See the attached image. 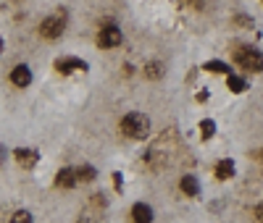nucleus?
Here are the masks:
<instances>
[{"instance_id":"obj_2","label":"nucleus","mask_w":263,"mask_h":223,"mask_svg":"<svg viewBox=\"0 0 263 223\" xmlns=\"http://www.w3.org/2000/svg\"><path fill=\"white\" fill-rule=\"evenodd\" d=\"M237 63L248 71H263V53L253 48H239L237 50Z\"/></svg>"},{"instance_id":"obj_21","label":"nucleus","mask_w":263,"mask_h":223,"mask_svg":"<svg viewBox=\"0 0 263 223\" xmlns=\"http://www.w3.org/2000/svg\"><path fill=\"white\" fill-rule=\"evenodd\" d=\"M79 223H90V220H84V218H82V220H79Z\"/></svg>"},{"instance_id":"obj_18","label":"nucleus","mask_w":263,"mask_h":223,"mask_svg":"<svg viewBox=\"0 0 263 223\" xmlns=\"http://www.w3.org/2000/svg\"><path fill=\"white\" fill-rule=\"evenodd\" d=\"M114 184H116V189H119V192L124 189V181H121V173H114Z\"/></svg>"},{"instance_id":"obj_9","label":"nucleus","mask_w":263,"mask_h":223,"mask_svg":"<svg viewBox=\"0 0 263 223\" xmlns=\"http://www.w3.org/2000/svg\"><path fill=\"white\" fill-rule=\"evenodd\" d=\"M132 218H135V223H153V210L145 202H137L132 208Z\"/></svg>"},{"instance_id":"obj_14","label":"nucleus","mask_w":263,"mask_h":223,"mask_svg":"<svg viewBox=\"0 0 263 223\" xmlns=\"http://www.w3.org/2000/svg\"><path fill=\"white\" fill-rule=\"evenodd\" d=\"M145 76L161 79V76H163V66H161V63H147V66H145Z\"/></svg>"},{"instance_id":"obj_4","label":"nucleus","mask_w":263,"mask_h":223,"mask_svg":"<svg viewBox=\"0 0 263 223\" xmlns=\"http://www.w3.org/2000/svg\"><path fill=\"white\" fill-rule=\"evenodd\" d=\"M98 45L100 48H116V45H121V32L116 27H103L98 34Z\"/></svg>"},{"instance_id":"obj_11","label":"nucleus","mask_w":263,"mask_h":223,"mask_svg":"<svg viewBox=\"0 0 263 223\" xmlns=\"http://www.w3.org/2000/svg\"><path fill=\"white\" fill-rule=\"evenodd\" d=\"M182 192L190 194V197H197V194H200V184H197L195 176H184V178H182Z\"/></svg>"},{"instance_id":"obj_15","label":"nucleus","mask_w":263,"mask_h":223,"mask_svg":"<svg viewBox=\"0 0 263 223\" xmlns=\"http://www.w3.org/2000/svg\"><path fill=\"white\" fill-rule=\"evenodd\" d=\"M200 131H203V139H211L216 134V124L211 118H205V121H200Z\"/></svg>"},{"instance_id":"obj_17","label":"nucleus","mask_w":263,"mask_h":223,"mask_svg":"<svg viewBox=\"0 0 263 223\" xmlns=\"http://www.w3.org/2000/svg\"><path fill=\"white\" fill-rule=\"evenodd\" d=\"M11 223H32V215H29L27 210H18V213H13Z\"/></svg>"},{"instance_id":"obj_19","label":"nucleus","mask_w":263,"mask_h":223,"mask_svg":"<svg viewBox=\"0 0 263 223\" xmlns=\"http://www.w3.org/2000/svg\"><path fill=\"white\" fill-rule=\"evenodd\" d=\"M255 218H258V220H263V202L255 208Z\"/></svg>"},{"instance_id":"obj_8","label":"nucleus","mask_w":263,"mask_h":223,"mask_svg":"<svg viewBox=\"0 0 263 223\" xmlns=\"http://www.w3.org/2000/svg\"><path fill=\"white\" fill-rule=\"evenodd\" d=\"M11 82H13L16 87H27V84L32 82V71L27 69V66H16V69L11 71Z\"/></svg>"},{"instance_id":"obj_20","label":"nucleus","mask_w":263,"mask_h":223,"mask_svg":"<svg viewBox=\"0 0 263 223\" xmlns=\"http://www.w3.org/2000/svg\"><path fill=\"white\" fill-rule=\"evenodd\" d=\"M3 158H6V150H3V147H0V163H3Z\"/></svg>"},{"instance_id":"obj_10","label":"nucleus","mask_w":263,"mask_h":223,"mask_svg":"<svg viewBox=\"0 0 263 223\" xmlns=\"http://www.w3.org/2000/svg\"><path fill=\"white\" fill-rule=\"evenodd\" d=\"M216 176L218 178H221V181H224V178H232L234 176V163L227 158V160H218L216 163Z\"/></svg>"},{"instance_id":"obj_16","label":"nucleus","mask_w":263,"mask_h":223,"mask_svg":"<svg viewBox=\"0 0 263 223\" xmlns=\"http://www.w3.org/2000/svg\"><path fill=\"white\" fill-rule=\"evenodd\" d=\"M77 176H79V181H92V178H95V168L92 166H82L77 171Z\"/></svg>"},{"instance_id":"obj_3","label":"nucleus","mask_w":263,"mask_h":223,"mask_svg":"<svg viewBox=\"0 0 263 223\" xmlns=\"http://www.w3.org/2000/svg\"><path fill=\"white\" fill-rule=\"evenodd\" d=\"M63 27H66V13H53L40 24V34L48 39H55V37H61Z\"/></svg>"},{"instance_id":"obj_6","label":"nucleus","mask_w":263,"mask_h":223,"mask_svg":"<svg viewBox=\"0 0 263 223\" xmlns=\"http://www.w3.org/2000/svg\"><path fill=\"white\" fill-rule=\"evenodd\" d=\"M13 155H16V163H18L21 168H32V166H37V160H40L37 150H27V147H18Z\"/></svg>"},{"instance_id":"obj_22","label":"nucleus","mask_w":263,"mask_h":223,"mask_svg":"<svg viewBox=\"0 0 263 223\" xmlns=\"http://www.w3.org/2000/svg\"><path fill=\"white\" fill-rule=\"evenodd\" d=\"M0 50H3V42H0Z\"/></svg>"},{"instance_id":"obj_7","label":"nucleus","mask_w":263,"mask_h":223,"mask_svg":"<svg viewBox=\"0 0 263 223\" xmlns=\"http://www.w3.org/2000/svg\"><path fill=\"white\" fill-rule=\"evenodd\" d=\"M77 181H79V176H77V171H74V168H61V171H58V176H55V184H58V187H63V189H71Z\"/></svg>"},{"instance_id":"obj_12","label":"nucleus","mask_w":263,"mask_h":223,"mask_svg":"<svg viewBox=\"0 0 263 223\" xmlns=\"http://www.w3.org/2000/svg\"><path fill=\"white\" fill-rule=\"evenodd\" d=\"M227 87L232 89V92H245V89H248L245 79H242V76H234V74L227 76Z\"/></svg>"},{"instance_id":"obj_1","label":"nucleus","mask_w":263,"mask_h":223,"mask_svg":"<svg viewBox=\"0 0 263 223\" xmlns=\"http://www.w3.org/2000/svg\"><path fill=\"white\" fill-rule=\"evenodd\" d=\"M121 131L129 134L132 139H145L147 131H150V121L142 113H126L121 118Z\"/></svg>"},{"instance_id":"obj_13","label":"nucleus","mask_w":263,"mask_h":223,"mask_svg":"<svg viewBox=\"0 0 263 223\" xmlns=\"http://www.w3.org/2000/svg\"><path fill=\"white\" fill-rule=\"evenodd\" d=\"M203 69H205V71H213V74H229V71H232L224 60H208Z\"/></svg>"},{"instance_id":"obj_5","label":"nucleus","mask_w":263,"mask_h":223,"mask_svg":"<svg viewBox=\"0 0 263 223\" xmlns=\"http://www.w3.org/2000/svg\"><path fill=\"white\" fill-rule=\"evenodd\" d=\"M55 69L61 74H71V71H87V63L79 58H58L55 60Z\"/></svg>"}]
</instances>
